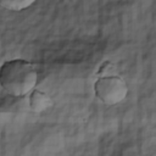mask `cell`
Segmentation results:
<instances>
[{
    "label": "cell",
    "instance_id": "2",
    "mask_svg": "<svg viewBox=\"0 0 156 156\" xmlns=\"http://www.w3.org/2000/svg\"><path fill=\"white\" fill-rule=\"evenodd\" d=\"M95 95L108 106L117 105L124 100L128 94V88L126 82L116 76L104 77L95 82L94 85Z\"/></svg>",
    "mask_w": 156,
    "mask_h": 156
},
{
    "label": "cell",
    "instance_id": "3",
    "mask_svg": "<svg viewBox=\"0 0 156 156\" xmlns=\"http://www.w3.org/2000/svg\"><path fill=\"white\" fill-rule=\"evenodd\" d=\"M52 106V100L49 95L40 90H33L29 96V107L34 112H43Z\"/></svg>",
    "mask_w": 156,
    "mask_h": 156
},
{
    "label": "cell",
    "instance_id": "1",
    "mask_svg": "<svg viewBox=\"0 0 156 156\" xmlns=\"http://www.w3.org/2000/svg\"><path fill=\"white\" fill-rule=\"evenodd\" d=\"M38 74L32 63L24 60L6 61L0 69V83L4 90L16 98L32 91L37 84Z\"/></svg>",
    "mask_w": 156,
    "mask_h": 156
},
{
    "label": "cell",
    "instance_id": "4",
    "mask_svg": "<svg viewBox=\"0 0 156 156\" xmlns=\"http://www.w3.org/2000/svg\"><path fill=\"white\" fill-rule=\"evenodd\" d=\"M35 0H0V5L10 11H22L32 6Z\"/></svg>",
    "mask_w": 156,
    "mask_h": 156
}]
</instances>
